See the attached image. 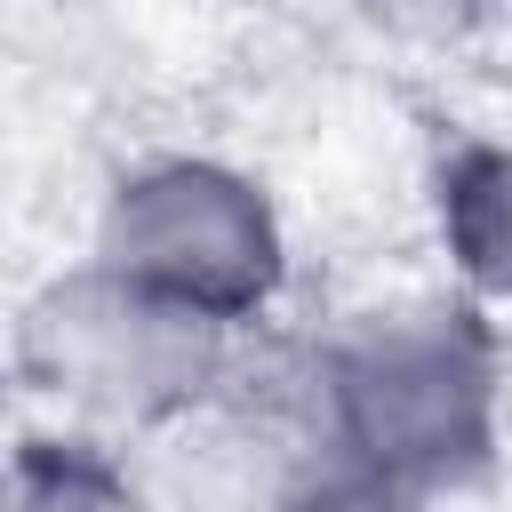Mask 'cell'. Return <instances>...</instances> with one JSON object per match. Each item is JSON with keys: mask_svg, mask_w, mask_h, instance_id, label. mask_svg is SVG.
Masks as SVG:
<instances>
[{"mask_svg": "<svg viewBox=\"0 0 512 512\" xmlns=\"http://www.w3.org/2000/svg\"><path fill=\"white\" fill-rule=\"evenodd\" d=\"M432 248L448 264V288L512 320V128H456L432 144L424 168Z\"/></svg>", "mask_w": 512, "mask_h": 512, "instance_id": "obj_4", "label": "cell"}, {"mask_svg": "<svg viewBox=\"0 0 512 512\" xmlns=\"http://www.w3.org/2000/svg\"><path fill=\"white\" fill-rule=\"evenodd\" d=\"M272 512H440V496L400 488V480H384V472H368V464H344V456H320V448H312V456L288 472V488H280Z\"/></svg>", "mask_w": 512, "mask_h": 512, "instance_id": "obj_6", "label": "cell"}, {"mask_svg": "<svg viewBox=\"0 0 512 512\" xmlns=\"http://www.w3.org/2000/svg\"><path fill=\"white\" fill-rule=\"evenodd\" d=\"M80 256H96L128 288L224 336H256L296 280V248L272 184L200 144H152L120 160L96 192Z\"/></svg>", "mask_w": 512, "mask_h": 512, "instance_id": "obj_3", "label": "cell"}, {"mask_svg": "<svg viewBox=\"0 0 512 512\" xmlns=\"http://www.w3.org/2000/svg\"><path fill=\"white\" fill-rule=\"evenodd\" d=\"M192 8H240V16H256V8H288V0H192Z\"/></svg>", "mask_w": 512, "mask_h": 512, "instance_id": "obj_8", "label": "cell"}, {"mask_svg": "<svg viewBox=\"0 0 512 512\" xmlns=\"http://www.w3.org/2000/svg\"><path fill=\"white\" fill-rule=\"evenodd\" d=\"M8 512H160L136 448L72 424H24L8 448Z\"/></svg>", "mask_w": 512, "mask_h": 512, "instance_id": "obj_5", "label": "cell"}, {"mask_svg": "<svg viewBox=\"0 0 512 512\" xmlns=\"http://www.w3.org/2000/svg\"><path fill=\"white\" fill-rule=\"evenodd\" d=\"M440 40H448L496 96H512V0H456L448 24H440Z\"/></svg>", "mask_w": 512, "mask_h": 512, "instance_id": "obj_7", "label": "cell"}, {"mask_svg": "<svg viewBox=\"0 0 512 512\" xmlns=\"http://www.w3.org/2000/svg\"><path fill=\"white\" fill-rule=\"evenodd\" d=\"M240 344L248 336H224V328L128 288L96 256H72L16 304L8 368H16L24 400L48 408V424L136 448V440H160V432L208 416L216 400H232Z\"/></svg>", "mask_w": 512, "mask_h": 512, "instance_id": "obj_2", "label": "cell"}, {"mask_svg": "<svg viewBox=\"0 0 512 512\" xmlns=\"http://www.w3.org/2000/svg\"><path fill=\"white\" fill-rule=\"evenodd\" d=\"M512 416V336L464 288H400L336 312L296 368V432L424 496L496 472Z\"/></svg>", "mask_w": 512, "mask_h": 512, "instance_id": "obj_1", "label": "cell"}]
</instances>
